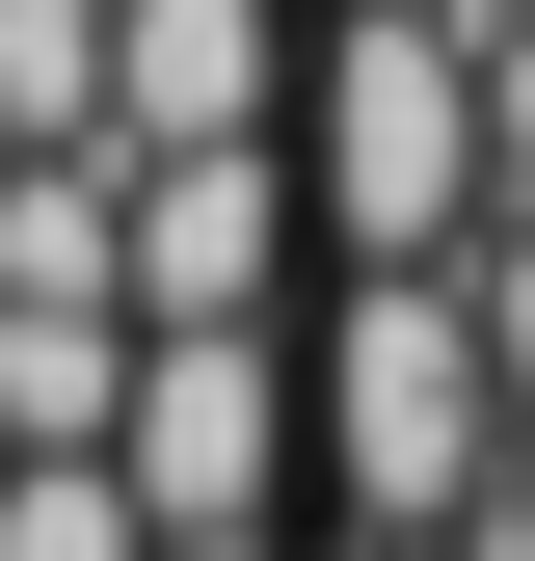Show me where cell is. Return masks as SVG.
<instances>
[{
  "label": "cell",
  "instance_id": "obj_2",
  "mask_svg": "<svg viewBox=\"0 0 535 561\" xmlns=\"http://www.w3.org/2000/svg\"><path fill=\"white\" fill-rule=\"evenodd\" d=\"M482 455H509V401H482L455 267H349V295H321V481H349V561L482 535Z\"/></svg>",
  "mask_w": 535,
  "mask_h": 561
},
{
  "label": "cell",
  "instance_id": "obj_1",
  "mask_svg": "<svg viewBox=\"0 0 535 561\" xmlns=\"http://www.w3.org/2000/svg\"><path fill=\"white\" fill-rule=\"evenodd\" d=\"M295 215L349 267H455L482 241V81H455L429 0H349V27L295 54Z\"/></svg>",
  "mask_w": 535,
  "mask_h": 561
},
{
  "label": "cell",
  "instance_id": "obj_3",
  "mask_svg": "<svg viewBox=\"0 0 535 561\" xmlns=\"http://www.w3.org/2000/svg\"><path fill=\"white\" fill-rule=\"evenodd\" d=\"M107 481H134V535H161V561L268 535V481H295V347H134Z\"/></svg>",
  "mask_w": 535,
  "mask_h": 561
},
{
  "label": "cell",
  "instance_id": "obj_4",
  "mask_svg": "<svg viewBox=\"0 0 535 561\" xmlns=\"http://www.w3.org/2000/svg\"><path fill=\"white\" fill-rule=\"evenodd\" d=\"M215 561H268V535H215Z\"/></svg>",
  "mask_w": 535,
  "mask_h": 561
}]
</instances>
